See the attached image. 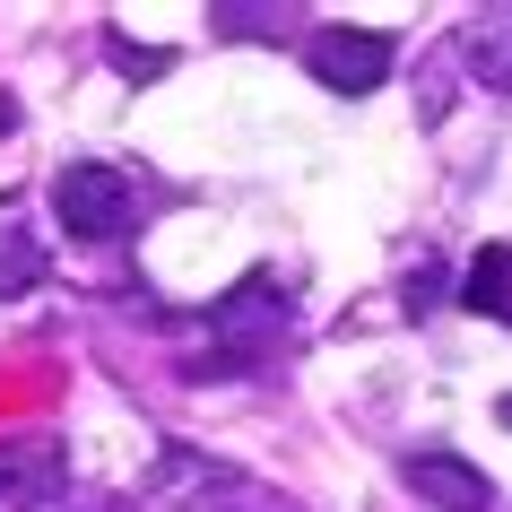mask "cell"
Wrapping results in <instances>:
<instances>
[{
  "label": "cell",
  "instance_id": "4",
  "mask_svg": "<svg viewBox=\"0 0 512 512\" xmlns=\"http://www.w3.org/2000/svg\"><path fill=\"white\" fill-rule=\"evenodd\" d=\"M400 478L417 486V504H434V512H495V478H486L478 460H460V452H408Z\"/></svg>",
  "mask_w": 512,
  "mask_h": 512
},
{
  "label": "cell",
  "instance_id": "2",
  "mask_svg": "<svg viewBox=\"0 0 512 512\" xmlns=\"http://www.w3.org/2000/svg\"><path fill=\"white\" fill-rule=\"evenodd\" d=\"M287 330H296V304H287V287H270V278H243L235 296L209 313V339H217V374H235V365H261V356L287 348Z\"/></svg>",
  "mask_w": 512,
  "mask_h": 512
},
{
  "label": "cell",
  "instance_id": "8",
  "mask_svg": "<svg viewBox=\"0 0 512 512\" xmlns=\"http://www.w3.org/2000/svg\"><path fill=\"white\" fill-rule=\"evenodd\" d=\"M113 61H122L131 79H157V70H165L174 53H157V44H131V35H113Z\"/></svg>",
  "mask_w": 512,
  "mask_h": 512
},
{
  "label": "cell",
  "instance_id": "7",
  "mask_svg": "<svg viewBox=\"0 0 512 512\" xmlns=\"http://www.w3.org/2000/svg\"><path fill=\"white\" fill-rule=\"evenodd\" d=\"M44 270H53V261H44V243H35L27 226H9V217H0V296H35Z\"/></svg>",
  "mask_w": 512,
  "mask_h": 512
},
{
  "label": "cell",
  "instance_id": "1",
  "mask_svg": "<svg viewBox=\"0 0 512 512\" xmlns=\"http://www.w3.org/2000/svg\"><path fill=\"white\" fill-rule=\"evenodd\" d=\"M53 217H61L79 243H113V235L139 217V191H131L122 165L79 157V165H61V174H53Z\"/></svg>",
  "mask_w": 512,
  "mask_h": 512
},
{
  "label": "cell",
  "instance_id": "3",
  "mask_svg": "<svg viewBox=\"0 0 512 512\" xmlns=\"http://www.w3.org/2000/svg\"><path fill=\"white\" fill-rule=\"evenodd\" d=\"M304 70L330 87V96H374L391 79V35L382 27H313L304 35Z\"/></svg>",
  "mask_w": 512,
  "mask_h": 512
},
{
  "label": "cell",
  "instance_id": "10",
  "mask_svg": "<svg viewBox=\"0 0 512 512\" xmlns=\"http://www.w3.org/2000/svg\"><path fill=\"white\" fill-rule=\"evenodd\" d=\"M504 417H512V400H504Z\"/></svg>",
  "mask_w": 512,
  "mask_h": 512
},
{
  "label": "cell",
  "instance_id": "6",
  "mask_svg": "<svg viewBox=\"0 0 512 512\" xmlns=\"http://www.w3.org/2000/svg\"><path fill=\"white\" fill-rule=\"evenodd\" d=\"M460 304L486 322H512V243H486L478 261L460 270Z\"/></svg>",
  "mask_w": 512,
  "mask_h": 512
},
{
  "label": "cell",
  "instance_id": "5",
  "mask_svg": "<svg viewBox=\"0 0 512 512\" xmlns=\"http://www.w3.org/2000/svg\"><path fill=\"white\" fill-rule=\"evenodd\" d=\"M61 478V443L44 434H18V443H0V512H27L44 504V486Z\"/></svg>",
  "mask_w": 512,
  "mask_h": 512
},
{
  "label": "cell",
  "instance_id": "9",
  "mask_svg": "<svg viewBox=\"0 0 512 512\" xmlns=\"http://www.w3.org/2000/svg\"><path fill=\"white\" fill-rule=\"evenodd\" d=\"M0 131H18V105H9V96H0Z\"/></svg>",
  "mask_w": 512,
  "mask_h": 512
}]
</instances>
